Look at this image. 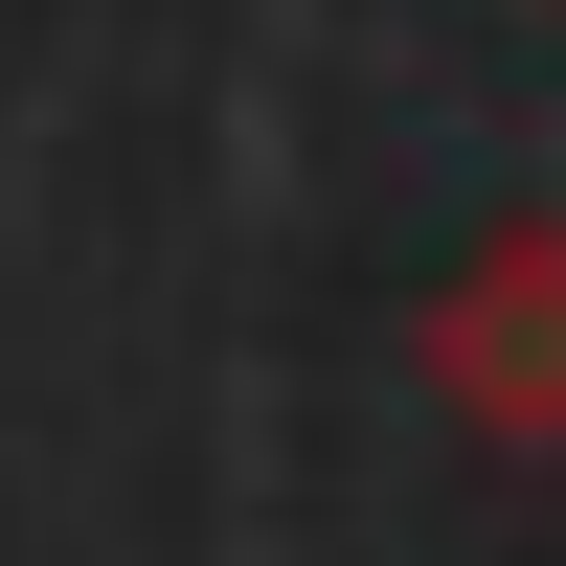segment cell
<instances>
[{"label": "cell", "instance_id": "obj_1", "mask_svg": "<svg viewBox=\"0 0 566 566\" xmlns=\"http://www.w3.org/2000/svg\"><path fill=\"white\" fill-rule=\"evenodd\" d=\"M431 408H476L499 453H566V227H476V250H453Z\"/></svg>", "mask_w": 566, "mask_h": 566}]
</instances>
